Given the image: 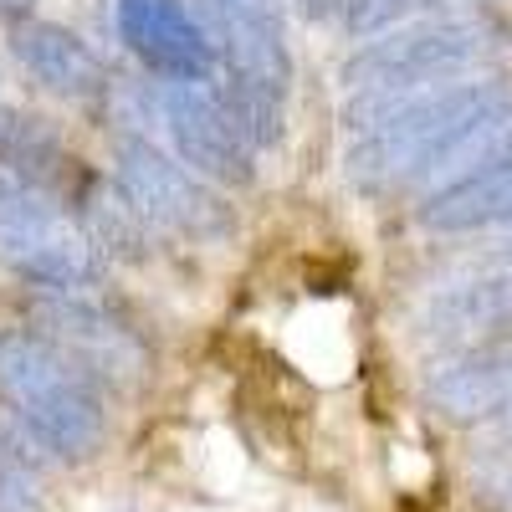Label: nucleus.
I'll list each match as a JSON object with an SVG mask.
<instances>
[{
    "mask_svg": "<svg viewBox=\"0 0 512 512\" xmlns=\"http://www.w3.org/2000/svg\"><path fill=\"white\" fill-rule=\"evenodd\" d=\"M359 139L349 149V180L359 190H395L431 180L436 169L482 159L502 134H512L507 82H446L431 93H384L354 103Z\"/></svg>",
    "mask_w": 512,
    "mask_h": 512,
    "instance_id": "obj_1",
    "label": "nucleus"
},
{
    "mask_svg": "<svg viewBox=\"0 0 512 512\" xmlns=\"http://www.w3.org/2000/svg\"><path fill=\"white\" fill-rule=\"evenodd\" d=\"M0 395L21 415L26 431L57 461L93 456L103 441V400L93 374L67 359L41 333H0Z\"/></svg>",
    "mask_w": 512,
    "mask_h": 512,
    "instance_id": "obj_2",
    "label": "nucleus"
},
{
    "mask_svg": "<svg viewBox=\"0 0 512 512\" xmlns=\"http://www.w3.org/2000/svg\"><path fill=\"white\" fill-rule=\"evenodd\" d=\"M0 262L41 292H93L103 256L88 231L72 226L52 195L0 175Z\"/></svg>",
    "mask_w": 512,
    "mask_h": 512,
    "instance_id": "obj_3",
    "label": "nucleus"
},
{
    "mask_svg": "<svg viewBox=\"0 0 512 512\" xmlns=\"http://www.w3.org/2000/svg\"><path fill=\"white\" fill-rule=\"evenodd\" d=\"M497 26L482 16H441V21H415L390 36H374L369 47H359L344 62V82L364 98L384 93H415L436 77H451L461 67H472L497 47Z\"/></svg>",
    "mask_w": 512,
    "mask_h": 512,
    "instance_id": "obj_4",
    "label": "nucleus"
},
{
    "mask_svg": "<svg viewBox=\"0 0 512 512\" xmlns=\"http://www.w3.org/2000/svg\"><path fill=\"white\" fill-rule=\"evenodd\" d=\"M113 175H118V195L128 200V210L139 221H154L180 236H200V241L231 231V210L144 139H118Z\"/></svg>",
    "mask_w": 512,
    "mask_h": 512,
    "instance_id": "obj_5",
    "label": "nucleus"
},
{
    "mask_svg": "<svg viewBox=\"0 0 512 512\" xmlns=\"http://www.w3.org/2000/svg\"><path fill=\"white\" fill-rule=\"evenodd\" d=\"M159 118L175 139L180 159L195 164L205 180L221 185H251L256 180V149L226 113L221 93L210 82H164L159 88Z\"/></svg>",
    "mask_w": 512,
    "mask_h": 512,
    "instance_id": "obj_6",
    "label": "nucleus"
},
{
    "mask_svg": "<svg viewBox=\"0 0 512 512\" xmlns=\"http://www.w3.org/2000/svg\"><path fill=\"white\" fill-rule=\"evenodd\" d=\"M118 36L164 82H210L216 47L185 0H118Z\"/></svg>",
    "mask_w": 512,
    "mask_h": 512,
    "instance_id": "obj_7",
    "label": "nucleus"
},
{
    "mask_svg": "<svg viewBox=\"0 0 512 512\" xmlns=\"http://www.w3.org/2000/svg\"><path fill=\"white\" fill-rule=\"evenodd\" d=\"M36 313H41V328H47L41 338H52V344L67 359H77L88 374H98V369L123 374L139 359V344H134V333H128V323L113 318L93 292H41Z\"/></svg>",
    "mask_w": 512,
    "mask_h": 512,
    "instance_id": "obj_8",
    "label": "nucleus"
},
{
    "mask_svg": "<svg viewBox=\"0 0 512 512\" xmlns=\"http://www.w3.org/2000/svg\"><path fill=\"white\" fill-rule=\"evenodd\" d=\"M512 210V134H502L482 159H472L451 185H441L420 205V221L431 231H477L507 221Z\"/></svg>",
    "mask_w": 512,
    "mask_h": 512,
    "instance_id": "obj_9",
    "label": "nucleus"
},
{
    "mask_svg": "<svg viewBox=\"0 0 512 512\" xmlns=\"http://www.w3.org/2000/svg\"><path fill=\"white\" fill-rule=\"evenodd\" d=\"M11 52H16V62L41 82V88L67 98V103H98L108 93L103 62L88 52V41L72 36L67 26L26 21V26L11 31Z\"/></svg>",
    "mask_w": 512,
    "mask_h": 512,
    "instance_id": "obj_10",
    "label": "nucleus"
},
{
    "mask_svg": "<svg viewBox=\"0 0 512 512\" xmlns=\"http://www.w3.org/2000/svg\"><path fill=\"white\" fill-rule=\"evenodd\" d=\"M446 420H497L512 410V349H472L425 384Z\"/></svg>",
    "mask_w": 512,
    "mask_h": 512,
    "instance_id": "obj_11",
    "label": "nucleus"
},
{
    "mask_svg": "<svg viewBox=\"0 0 512 512\" xmlns=\"http://www.w3.org/2000/svg\"><path fill=\"white\" fill-rule=\"evenodd\" d=\"M512 323V272L482 277V282H461L451 292H441L431 308H425V333L431 338H472V333H492Z\"/></svg>",
    "mask_w": 512,
    "mask_h": 512,
    "instance_id": "obj_12",
    "label": "nucleus"
},
{
    "mask_svg": "<svg viewBox=\"0 0 512 512\" xmlns=\"http://www.w3.org/2000/svg\"><path fill=\"white\" fill-rule=\"evenodd\" d=\"M0 164H6V175L31 185V190H57L67 175H72V159L62 149V139L52 134L41 118L0 103Z\"/></svg>",
    "mask_w": 512,
    "mask_h": 512,
    "instance_id": "obj_13",
    "label": "nucleus"
},
{
    "mask_svg": "<svg viewBox=\"0 0 512 512\" xmlns=\"http://www.w3.org/2000/svg\"><path fill=\"white\" fill-rule=\"evenodd\" d=\"M436 6H451V0H344V21L354 36H369V31H384L415 11H436Z\"/></svg>",
    "mask_w": 512,
    "mask_h": 512,
    "instance_id": "obj_14",
    "label": "nucleus"
},
{
    "mask_svg": "<svg viewBox=\"0 0 512 512\" xmlns=\"http://www.w3.org/2000/svg\"><path fill=\"white\" fill-rule=\"evenodd\" d=\"M477 492L492 512H512V456H497L477 472Z\"/></svg>",
    "mask_w": 512,
    "mask_h": 512,
    "instance_id": "obj_15",
    "label": "nucleus"
},
{
    "mask_svg": "<svg viewBox=\"0 0 512 512\" xmlns=\"http://www.w3.org/2000/svg\"><path fill=\"white\" fill-rule=\"evenodd\" d=\"M205 16H241V21H282V0H200Z\"/></svg>",
    "mask_w": 512,
    "mask_h": 512,
    "instance_id": "obj_16",
    "label": "nucleus"
},
{
    "mask_svg": "<svg viewBox=\"0 0 512 512\" xmlns=\"http://www.w3.org/2000/svg\"><path fill=\"white\" fill-rule=\"evenodd\" d=\"M0 512H41V497L31 492V482L21 472L0 466Z\"/></svg>",
    "mask_w": 512,
    "mask_h": 512,
    "instance_id": "obj_17",
    "label": "nucleus"
},
{
    "mask_svg": "<svg viewBox=\"0 0 512 512\" xmlns=\"http://www.w3.org/2000/svg\"><path fill=\"white\" fill-rule=\"evenodd\" d=\"M36 11V0H0V21H11V26H26Z\"/></svg>",
    "mask_w": 512,
    "mask_h": 512,
    "instance_id": "obj_18",
    "label": "nucleus"
},
{
    "mask_svg": "<svg viewBox=\"0 0 512 512\" xmlns=\"http://www.w3.org/2000/svg\"><path fill=\"white\" fill-rule=\"evenodd\" d=\"M497 431H502V441L512 446V410H507V415H497ZM507 456H512V451H507Z\"/></svg>",
    "mask_w": 512,
    "mask_h": 512,
    "instance_id": "obj_19",
    "label": "nucleus"
},
{
    "mask_svg": "<svg viewBox=\"0 0 512 512\" xmlns=\"http://www.w3.org/2000/svg\"><path fill=\"white\" fill-rule=\"evenodd\" d=\"M497 251H502V262H512V236H507V241H502Z\"/></svg>",
    "mask_w": 512,
    "mask_h": 512,
    "instance_id": "obj_20",
    "label": "nucleus"
},
{
    "mask_svg": "<svg viewBox=\"0 0 512 512\" xmlns=\"http://www.w3.org/2000/svg\"><path fill=\"white\" fill-rule=\"evenodd\" d=\"M507 221H512V210H507Z\"/></svg>",
    "mask_w": 512,
    "mask_h": 512,
    "instance_id": "obj_21",
    "label": "nucleus"
}]
</instances>
